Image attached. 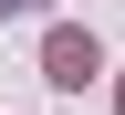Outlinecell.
I'll return each instance as SVG.
<instances>
[{"mask_svg":"<svg viewBox=\"0 0 125 115\" xmlns=\"http://www.w3.org/2000/svg\"><path fill=\"white\" fill-rule=\"evenodd\" d=\"M42 73H52L62 94H83L94 73H104V42H94L83 21H52V31H42Z\"/></svg>","mask_w":125,"mask_h":115,"instance_id":"obj_1","label":"cell"},{"mask_svg":"<svg viewBox=\"0 0 125 115\" xmlns=\"http://www.w3.org/2000/svg\"><path fill=\"white\" fill-rule=\"evenodd\" d=\"M10 11H21V0H0V21H10Z\"/></svg>","mask_w":125,"mask_h":115,"instance_id":"obj_2","label":"cell"},{"mask_svg":"<svg viewBox=\"0 0 125 115\" xmlns=\"http://www.w3.org/2000/svg\"><path fill=\"white\" fill-rule=\"evenodd\" d=\"M115 115H125V84H115Z\"/></svg>","mask_w":125,"mask_h":115,"instance_id":"obj_3","label":"cell"}]
</instances>
